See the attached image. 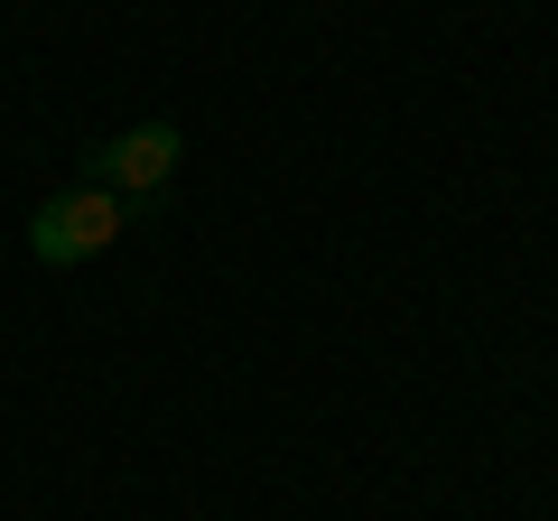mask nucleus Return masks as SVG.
Listing matches in <instances>:
<instances>
[{"label": "nucleus", "instance_id": "f03ea898", "mask_svg": "<svg viewBox=\"0 0 558 521\" xmlns=\"http://www.w3.org/2000/svg\"><path fill=\"white\" fill-rule=\"evenodd\" d=\"M186 159V141L168 131V121H140V131H112V141L84 149V186H102V196H149V186H168Z\"/></svg>", "mask_w": 558, "mask_h": 521}, {"label": "nucleus", "instance_id": "f257e3e1", "mask_svg": "<svg viewBox=\"0 0 558 521\" xmlns=\"http://www.w3.org/2000/svg\"><path fill=\"white\" fill-rule=\"evenodd\" d=\"M121 242V196H102V186H75V196H47L38 215H28V252L47 260V270H75V260L112 252Z\"/></svg>", "mask_w": 558, "mask_h": 521}]
</instances>
